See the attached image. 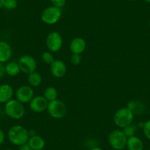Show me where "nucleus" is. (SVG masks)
Here are the masks:
<instances>
[{
  "instance_id": "c85d7f7f",
  "label": "nucleus",
  "mask_w": 150,
  "mask_h": 150,
  "mask_svg": "<svg viewBox=\"0 0 150 150\" xmlns=\"http://www.w3.org/2000/svg\"><path fill=\"white\" fill-rule=\"evenodd\" d=\"M18 150H33V149L30 147L28 143H27V144H24L23 145L20 146L19 148H18Z\"/></svg>"
},
{
  "instance_id": "f257e3e1",
  "label": "nucleus",
  "mask_w": 150,
  "mask_h": 150,
  "mask_svg": "<svg viewBox=\"0 0 150 150\" xmlns=\"http://www.w3.org/2000/svg\"><path fill=\"white\" fill-rule=\"evenodd\" d=\"M8 138L11 144L20 146L28 142L30 138L29 130L21 125H13L8 130Z\"/></svg>"
},
{
  "instance_id": "ddd939ff",
  "label": "nucleus",
  "mask_w": 150,
  "mask_h": 150,
  "mask_svg": "<svg viewBox=\"0 0 150 150\" xmlns=\"http://www.w3.org/2000/svg\"><path fill=\"white\" fill-rule=\"evenodd\" d=\"M14 91L9 84H2L0 86V104H6L13 99Z\"/></svg>"
},
{
  "instance_id": "7c9ffc66",
  "label": "nucleus",
  "mask_w": 150,
  "mask_h": 150,
  "mask_svg": "<svg viewBox=\"0 0 150 150\" xmlns=\"http://www.w3.org/2000/svg\"><path fill=\"white\" fill-rule=\"evenodd\" d=\"M4 2L5 0H0V9H2L4 7Z\"/></svg>"
},
{
  "instance_id": "4be33fe9",
  "label": "nucleus",
  "mask_w": 150,
  "mask_h": 150,
  "mask_svg": "<svg viewBox=\"0 0 150 150\" xmlns=\"http://www.w3.org/2000/svg\"><path fill=\"white\" fill-rule=\"evenodd\" d=\"M41 58H42L43 62L44 63H47V64L51 65L53 63V61L54 60V55H53L52 52H44L41 55Z\"/></svg>"
},
{
  "instance_id": "6e6552de",
  "label": "nucleus",
  "mask_w": 150,
  "mask_h": 150,
  "mask_svg": "<svg viewBox=\"0 0 150 150\" xmlns=\"http://www.w3.org/2000/svg\"><path fill=\"white\" fill-rule=\"evenodd\" d=\"M18 63L21 71L27 74H30L32 72L35 71L36 68H37L36 60H35L34 57L28 54L21 56L18 60Z\"/></svg>"
},
{
  "instance_id": "4468645a",
  "label": "nucleus",
  "mask_w": 150,
  "mask_h": 150,
  "mask_svg": "<svg viewBox=\"0 0 150 150\" xmlns=\"http://www.w3.org/2000/svg\"><path fill=\"white\" fill-rule=\"evenodd\" d=\"M13 55V50L8 42L0 41V63H5L9 61Z\"/></svg>"
},
{
  "instance_id": "f3484780",
  "label": "nucleus",
  "mask_w": 150,
  "mask_h": 150,
  "mask_svg": "<svg viewBox=\"0 0 150 150\" xmlns=\"http://www.w3.org/2000/svg\"><path fill=\"white\" fill-rule=\"evenodd\" d=\"M127 108H129L132 112L135 115L142 114L145 111L146 106L144 102L139 100H132L129 101L127 105Z\"/></svg>"
},
{
  "instance_id": "cd10ccee",
  "label": "nucleus",
  "mask_w": 150,
  "mask_h": 150,
  "mask_svg": "<svg viewBox=\"0 0 150 150\" xmlns=\"http://www.w3.org/2000/svg\"><path fill=\"white\" fill-rule=\"evenodd\" d=\"M5 134L2 129H0V146L2 145L5 142Z\"/></svg>"
},
{
  "instance_id": "72a5a7b5",
  "label": "nucleus",
  "mask_w": 150,
  "mask_h": 150,
  "mask_svg": "<svg viewBox=\"0 0 150 150\" xmlns=\"http://www.w3.org/2000/svg\"><path fill=\"white\" fill-rule=\"evenodd\" d=\"M5 150H13V149H5Z\"/></svg>"
},
{
  "instance_id": "b1692460",
  "label": "nucleus",
  "mask_w": 150,
  "mask_h": 150,
  "mask_svg": "<svg viewBox=\"0 0 150 150\" xmlns=\"http://www.w3.org/2000/svg\"><path fill=\"white\" fill-rule=\"evenodd\" d=\"M142 129L146 138L150 141V119L144 122Z\"/></svg>"
},
{
  "instance_id": "2f4dec72",
  "label": "nucleus",
  "mask_w": 150,
  "mask_h": 150,
  "mask_svg": "<svg viewBox=\"0 0 150 150\" xmlns=\"http://www.w3.org/2000/svg\"><path fill=\"white\" fill-rule=\"evenodd\" d=\"M144 2H147V3H150V0H144Z\"/></svg>"
},
{
  "instance_id": "7ed1b4c3",
  "label": "nucleus",
  "mask_w": 150,
  "mask_h": 150,
  "mask_svg": "<svg viewBox=\"0 0 150 150\" xmlns=\"http://www.w3.org/2000/svg\"><path fill=\"white\" fill-rule=\"evenodd\" d=\"M127 137L122 129H113L109 133L108 137V144L111 148L115 150H123L126 148Z\"/></svg>"
},
{
  "instance_id": "423d86ee",
  "label": "nucleus",
  "mask_w": 150,
  "mask_h": 150,
  "mask_svg": "<svg viewBox=\"0 0 150 150\" xmlns=\"http://www.w3.org/2000/svg\"><path fill=\"white\" fill-rule=\"evenodd\" d=\"M62 16L61 8H57L53 5L47 7L41 13V20L44 23L48 25L55 24L60 21Z\"/></svg>"
},
{
  "instance_id": "1a4fd4ad",
  "label": "nucleus",
  "mask_w": 150,
  "mask_h": 150,
  "mask_svg": "<svg viewBox=\"0 0 150 150\" xmlns=\"http://www.w3.org/2000/svg\"><path fill=\"white\" fill-rule=\"evenodd\" d=\"M16 99L22 104L28 103L34 97V90L30 86L24 85L17 88L15 93Z\"/></svg>"
},
{
  "instance_id": "9d476101",
  "label": "nucleus",
  "mask_w": 150,
  "mask_h": 150,
  "mask_svg": "<svg viewBox=\"0 0 150 150\" xmlns=\"http://www.w3.org/2000/svg\"><path fill=\"white\" fill-rule=\"evenodd\" d=\"M30 108L33 112L40 113L47 110L49 102L44 96H35L30 102Z\"/></svg>"
},
{
  "instance_id": "2eb2a0df",
  "label": "nucleus",
  "mask_w": 150,
  "mask_h": 150,
  "mask_svg": "<svg viewBox=\"0 0 150 150\" xmlns=\"http://www.w3.org/2000/svg\"><path fill=\"white\" fill-rule=\"evenodd\" d=\"M27 143L33 150H43L46 146L45 140L38 135L30 136Z\"/></svg>"
},
{
  "instance_id": "f704fd0d",
  "label": "nucleus",
  "mask_w": 150,
  "mask_h": 150,
  "mask_svg": "<svg viewBox=\"0 0 150 150\" xmlns=\"http://www.w3.org/2000/svg\"><path fill=\"white\" fill-rule=\"evenodd\" d=\"M127 1H130L131 2V1H135V0H127Z\"/></svg>"
},
{
  "instance_id": "412c9836",
  "label": "nucleus",
  "mask_w": 150,
  "mask_h": 150,
  "mask_svg": "<svg viewBox=\"0 0 150 150\" xmlns=\"http://www.w3.org/2000/svg\"><path fill=\"white\" fill-rule=\"evenodd\" d=\"M137 130V126L136 125H133V124H130L128 126L125 127L122 129V131L124 132V133L125 134L127 138H129V137H132L133 135H135V132H136Z\"/></svg>"
},
{
  "instance_id": "f03ea898",
  "label": "nucleus",
  "mask_w": 150,
  "mask_h": 150,
  "mask_svg": "<svg viewBox=\"0 0 150 150\" xmlns=\"http://www.w3.org/2000/svg\"><path fill=\"white\" fill-rule=\"evenodd\" d=\"M5 112L7 116L14 120H20L25 115L24 105L16 99H12L5 104Z\"/></svg>"
},
{
  "instance_id": "393cba45",
  "label": "nucleus",
  "mask_w": 150,
  "mask_h": 150,
  "mask_svg": "<svg viewBox=\"0 0 150 150\" xmlns=\"http://www.w3.org/2000/svg\"><path fill=\"white\" fill-rule=\"evenodd\" d=\"M71 63H72L74 66H77V65L80 64L82 61V57L81 54H72L71 56Z\"/></svg>"
},
{
  "instance_id": "a878e982",
  "label": "nucleus",
  "mask_w": 150,
  "mask_h": 150,
  "mask_svg": "<svg viewBox=\"0 0 150 150\" xmlns=\"http://www.w3.org/2000/svg\"><path fill=\"white\" fill-rule=\"evenodd\" d=\"M50 2L53 6L61 8L65 6L66 3V0H50Z\"/></svg>"
},
{
  "instance_id": "39448f33",
  "label": "nucleus",
  "mask_w": 150,
  "mask_h": 150,
  "mask_svg": "<svg viewBox=\"0 0 150 150\" xmlns=\"http://www.w3.org/2000/svg\"><path fill=\"white\" fill-rule=\"evenodd\" d=\"M47 110L52 118L61 119L64 118L67 113V107L63 101L57 99L49 102Z\"/></svg>"
},
{
  "instance_id": "e433bc0d",
  "label": "nucleus",
  "mask_w": 150,
  "mask_h": 150,
  "mask_svg": "<svg viewBox=\"0 0 150 150\" xmlns=\"http://www.w3.org/2000/svg\"><path fill=\"white\" fill-rule=\"evenodd\" d=\"M149 116H150V109H149Z\"/></svg>"
},
{
  "instance_id": "6ab92c4d",
  "label": "nucleus",
  "mask_w": 150,
  "mask_h": 150,
  "mask_svg": "<svg viewBox=\"0 0 150 150\" xmlns=\"http://www.w3.org/2000/svg\"><path fill=\"white\" fill-rule=\"evenodd\" d=\"M27 80L31 87H38L42 83V77L38 72L34 71L28 74Z\"/></svg>"
},
{
  "instance_id": "dca6fc26",
  "label": "nucleus",
  "mask_w": 150,
  "mask_h": 150,
  "mask_svg": "<svg viewBox=\"0 0 150 150\" xmlns=\"http://www.w3.org/2000/svg\"><path fill=\"white\" fill-rule=\"evenodd\" d=\"M144 142L139 137L133 135L127 138L126 148L128 150H144Z\"/></svg>"
},
{
  "instance_id": "4c0bfd02",
  "label": "nucleus",
  "mask_w": 150,
  "mask_h": 150,
  "mask_svg": "<svg viewBox=\"0 0 150 150\" xmlns=\"http://www.w3.org/2000/svg\"><path fill=\"white\" fill-rule=\"evenodd\" d=\"M149 150H150V149H149Z\"/></svg>"
},
{
  "instance_id": "0eeeda50",
  "label": "nucleus",
  "mask_w": 150,
  "mask_h": 150,
  "mask_svg": "<svg viewBox=\"0 0 150 150\" xmlns=\"http://www.w3.org/2000/svg\"><path fill=\"white\" fill-rule=\"evenodd\" d=\"M63 40L61 35L57 32L49 33L46 38V45L49 51L51 52H57L62 49Z\"/></svg>"
},
{
  "instance_id": "9b49d317",
  "label": "nucleus",
  "mask_w": 150,
  "mask_h": 150,
  "mask_svg": "<svg viewBox=\"0 0 150 150\" xmlns=\"http://www.w3.org/2000/svg\"><path fill=\"white\" fill-rule=\"evenodd\" d=\"M50 71L53 77L56 78H62L67 72V67L63 60H54L50 65Z\"/></svg>"
},
{
  "instance_id": "5701e85b",
  "label": "nucleus",
  "mask_w": 150,
  "mask_h": 150,
  "mask_svg": "<svg viewBox=\"0 0 150 150\" xmlns=\"http://www.w3.org/2000/svg\"><path fill=\"white\" fill-rule=\"evenodd\" d=\"M18 6V1L17 0H5L4 2V8L8 11H12L16 9Z\"/></svg>"
},
{
  "instance_id": "bb28decb",
  "label": "nucleus",
  "mask_w": 150,
  "mask_h": 150,
  "mask_svg": "<svg viewBox=\"0 0 150 150\" xmlns=\"http://www.w3.org/2000/svg\"><path fill=\"white\" fill-rule=\"evenodd\" d=\"M5 74H6V73H5V66L4 65V63H0V79L2 78L5 76Z\"/></svg>"
},
{
  "instance_id": "c756f323",
  "label": "nucleus",
  "mask_w": 150,
  "mask_h": 150,
  "mask_svg": "<svg viewBox=\"0 0 150 150\" xmlns=\"http://www.w3.org/2000/svg\"><path fill=\"white\" fill-rule=\"evenodd\" d=\"M90 150H103V149H102L101 148V147H99V146H94V147H93V148L91 149Z\"/></svg>"
},
{
  "instance_id": "c9c22d12",
  "label": "nucleus",
  "mask_w": 150,
  "mask_h": 150,
  "mask_svg": "<svg viewBox=\"0 0 150 150\" xmlns=\"http://www.w3.org/2000/svg\"><path fill=\"white\" fill-rule=\"evenodd\" d=\"M1 110H2V109H1V105H0V112H1Z\"/></svg>"
},
{
  "instance_id": "f8f14e48",
  "label": "nucleus",
  "mask_w": 150,
  "mask_h": 150,
  "mask_svg": "<svg viewBox=\"0 0 150 150\" xmlns=\"http://www.w3.org/2000/svg\"><path fill=\"white\" fill-rule=\"evenodd\" d=\"M86 47L87 44L85 39H83V38L77 37L71 40L69 45V49L72 54H81L85 52Z\"/></svg>"
},
{
  "instance_id": "a211bd4d",
  "label": "nucleus",
  "mask_w": 150,
  "mask_h": 150,
  "mask_svg": "<svg viewBox=\"0 0 150 150\" xmlns=\"http://www.w3.org/2000/svg\"><path fill=\"white\" fill-rule=\"evenodd\" d=\"M20 71L21 69L18 63L16 62H8V63L5 65V73L10 77H16L19 74Z\"/></svg>"
},
{
  "instance_id": "aec40b11",
  "label": "nucleus",
  "mask_w": 150,
  "mask_h": 150,
  "mask_svg": "<svg viewBox=\"0 0 150 150\" xmlns=\"http://www.w3.org/2000/svg\"><path fill=\"white\" fill-rule=\"evenodd\" d=\"M57 96H58V92L54 87L50 86L47 88L44 91V96L48 102H52L57 99Z\"/></svg>"
},
{
  "instance_id": "473e14b6",
  "label": "nucleus",
  "mask_w": 150,
  "mask_h": 150,
  "mask_svg": "<svg viewBox=\"0 0 150 150\" xmlns=\"http://www.w3.org/2000/svg\"><path fill=\"white\" fill-rule=\"evenodd\" d=\"M149 28H150V18L149 20Z\"/></svg>"
},
{
  "instance_id": "20e7f679",
  "label": "nucleus",
  "mask_w": 150,
  "mask_h": 150,
  "mask_svg": "<svg viewBox=\"0 0 150 150\" xmlns=\"http://www.w3.org/2000/svg\"><path fill=\"white\" fill-rule=\"evenodd\" d=\"M134 114L127 107L119 108L113 116V122L115 125L122 129L132 124Z\"/></svg>"
}]
</instances>
